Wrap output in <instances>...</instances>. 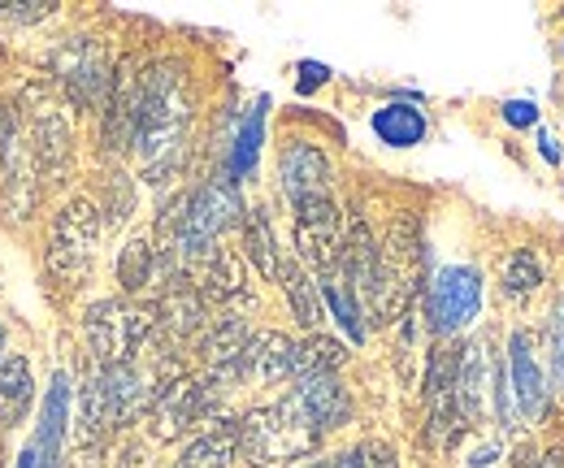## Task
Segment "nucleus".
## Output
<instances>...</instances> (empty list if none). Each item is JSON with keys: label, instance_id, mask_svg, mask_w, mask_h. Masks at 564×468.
<instances>
[{"label": "nucleus", "instance_id": "f257e3e1", "mask_svg": "<svg viewBox=\"0 0 564 468\" xmlns=\"http://www.w3.org/2000/svg\"><path fill=\"white\" fill-rule=\"evenodd\" d=\"M187 122H192V100L183 91V74L174 66H152L148 74H140L135 148L148 165V183H165V174L178 170Z\"/></svg>", "mask_w": 564, "mask_h": 468}, {"label": "nucleus", "instance_id": "f03ea898", "mask_svg": "<svg viewBox=\"0 0 564 468\" xmlns=\"http://www.w3.org/2000/svg\"><path fill=\"white\" fill-rule=\"evenodd\" d=\"M235 447L252 468H300L308 456H317L322 434L304 421L291 395H282L279 403L252 407L235 425Z\"/></svg>", "mask_w": 564, "mask_h": 468}, {"label": "nucleus", "instance_id": "7ed1b4c3", "mask_svg": "<svg viewBox=\"0 0 564 468\" xmlns=\"http://www.w3.org/2000/svg\"><path fill=\"white\" fill-rule=\"evenodd\" d=\"M422 286V243H417V221L400 217L378 248V277L369 291V313L373 322H400L413 304V291Z\"/></svg>", "mask_w": 564, "mask_h": 468}, {"label": "nucleus", "instance_id": "20e7f679", "mask_svg": "<svg viewBox=\"0 0 564 468\" xmlns=\"http://www.w3.org/2000/svg\"><path fill=\"white\" fill-rule=\"evenodd\" d=\"M152 330H156L152 313L140 304H127V300H96L83 313V335H87V347L100 369L131 364Z\"/></svg>", "mask_w": 564, "mask_h": 468}, {"label": "nucleus", "instance_id": "39448f33", "mask_svg": "<svg viewBox=\"0 0 564 468\" xmlns=\"http://www.w3.org/2000/svg\"><path fill=\"white\" fill-rule=\"evenodd\" d=\"M100 235H105L100 204L87 200V196L70 200L57 213L53 235H48V269H53L62 282H78V277L91 269V261H96Z\"/></svg>", "mask_w": 564, "mask_h": 468}, {"label": "nucleus", "instance_id": "423d86ee", "mask_svg": "<svg viewBox=\"0 0 564 468\" xmlns=\"http://www.w3.org/2000/svg\"><path fill=\"white\" fill-rule=\"evenodd\" d=\"M482 308V273L474 265H443L425 286V317L438 338L460 335Z\"/></svg>", "mask_w": 564, "mask_h": 468}, {"label": "nucleus", "instance_id": "0eeeda50", "mask_svg": "<svg viewBox=\"0 0 564 468\" xmlns=\"http://www.w3.org/2000/svg\"><path fill=\"white\" fill-rule=\"evenodd\" d=\"M243 217V200L235 178H213L187 200V226H183V269L196 265L209 248H217V235L230 230Z\"/></svg>", "mask_w": 564, "mask_h": 468}, {"label": "nucleus", "instance_id": "6e6552de", "mask_svg": "<svg viewBox=\"0 0 564 468\" xmlns=\"http://www.w3.org/2000/svg\"><path fill=\"white\" fill-rule=\"evenodd\" d=\"M53 69H57V83L66 87V96H70L74 105L105 109V100L113 91V74H109V57H105L100 40H91V35L66 40L53 53Z\"/></svg>", "mask_w": 564, "mask_h": 468}, {"label": "nucleus", "instance_id": "1a4fd4ad", "mask_svg": "<svg viewBox=\"0 0 564 468\" xmlns=\"http://www.w3.org/2000/svg\"><path fill=\"white\" fill-rule=\"evenodd\" d=\"M217 400V387L209 378H174L161 387V395L148 407V421H152V438L156 443H174L183 438L196 421H205Z\"/></svg>", "mask_w": 564, "mask_h": 468}, {"label": "nucleus", "instance_id": "9d476101", "mask_svg": "<svg viewBox=\"0 0 564 468\" xmlns=\"http://www.w3.org/2000/svg\"><path fill=\"white\" fill-rule=\"evenodd\" d=\"M279 178H282V196L291 200V208L335 196L330 192V178H335L330 156L317 143H304V139H291L279 152Z\"/></svg>", "mask_w": 564, "mask_h": 468}, {"label": "nucleus", "instance_id": "9b49d317", "mask_svg": "<svg viewBox=\"0 0 564 468\" xmlns=\"http://www.w3.org/2000/svg\"><path fill=\"white\" fill-rule=\"evenodd\" d=\"M508 391H512V403L525 421H543L547 407H552V387H547V373L539 369L534 360V342L525 330L508 338Z\"/></svg>", "mask_w": 564, "mask_h": 468}, {"label": "nucleus", "instance_id": "f8f14e48", "mask_svg": "<svg viewBox=\"0 0 564 468\" xmlns=\"http://www.w3.org/2000/svg\"><path fill=\"white\" fill-rule=\"evenodd\" d=\"M291 403L304 412V421L317 434L344 429L352 421V395H348V387L335 373H304V378H295Z\"/></svg>", "mask_w": 564, "mask_h": 468}, {"label": "nucleus", "instance_id": "ddd939ff", "mask_svg": "<svg viewBox=\"0 0 564 468\" xmlns=\"http://www.w3.org/2000/svg\"><path fill=\"white\" fill-rule=\"evenodd\" d=\"M31 156L44 183H66L70 174V122L53 105L31 109Z\"/></svg>", "mask_w": 564, "mask_h": 468}, {"label": "nucleus", "instance_id": "4468645a", "mask_svg": "<svg viewBox=\"0 0 564 468\" xmlns=\"http://www.w3.org/2000/svg\"><path fill=\"white\" fill-rule=\"evenodd\" d=\"M495 378H499V364L487 356V342L460 347V360H456V407H460L465 425L482 421V412L495 403Z\"/></svg>", "mask_w": 564, "mask_h": 468}, {"label": "nucleus", "instance_id": "2eb2a0df", "mask_svg": "<svg viewBox=\"0 0 564 468\" xmlns=\"http://www.w3.org/2000/svg\"><path fill=\"white\" fill-rule=\"evenodd\" d=\"M248 326L239 317H221L213 322L205 338H200V356H205V378L213 387H230L243 378V347H248Z\"/></svg>", "mask_w": 564, "mask_h": 468}, {"label": "nucleus", "instance_id": "dca6fc26", "mask_svg": "<svg viewBox=\"0 0 564 468\" xmlns=\"http://www.w3.org/2000/svg\"><path fill=\"white\" fill-rule=\"evenodd\" d=\"M243 378H252L261 387H279L286 378H295V342L279 330L252 335L243 347Z\"/></svg>", "mask_w": 564, "mask_h": 468}, {"label": "nucleus", "instance_id": "f3484780", "mask_svg": "<svg viewBox=\"0 0 564 468\" xmlns=\"http://www.w3.org/2000/svg\"><path fill=\"white\" fill-rule=\"evenodd\" d=\"M152 322H156V330H165L174 342L192 338L200 326H205V300H200V291H196L192 282H183V277L165 282V291H161V304H156V317H152Z\"/></svg>", "mask_w": 564, "mask_h": 468}, {"label": "nucleus", "instance_id": "a211bd4d", "mask_svg": "<svg viewBox=\"0 0 564 468\" xmlns=\"http://www.w3.org/2000/svg\"><path fill=\"white\" fill-rule=\"evenodd\" d=\"M31 400H35V378H31V360L9 351L0 360V434L13 429L18 421H26L31 412Z\"/></svg>", "mask_w": 564, "mask_h": 468}, {"label": "nucleus", "instance_id": "6ab92c4d", "mask_svg": "<svg viewBox=\"0 0 564 468\" xmlns=\"http://www.w3.org/2000/svg\"><path fill=\"white\" fill-rule=\"evenodd\" d=\"M369 127H373V134H378L387 148H417L425 139V131H430L425 113L417 105H409V100H391V105L373 109Z\"/></svg>", "mask_w": 564, "mask_h": 468}, {"label": "nucleus", "instance_id": "aec40b11", "mask_svg": "<svg viewBox=\"0 0 564 468\" xmlns=\"http://www.w3.org/2000/svg\"><path fill=\"white\" fill-rule=\"evenodd\" d=\"M196 277H200V300H239L243 295V261L230 252V248H209L196 265Z\"/></svg>", "mask_w": 564, "mask_h": 468}, {"label": "nucleus", "instance_id": "412c9836", "mask_svg": "<svg viewBox=\"0 0 564 468\" xmlns=\"http://www.w3.org/2000/svg\"><path fill=\"white\" fill-rule=\"evenodd\" d=\"M279 282H282V291H286V304H291L295 322H300L304 330H317V326H322V291H317V282L308 277V269L300 265V261H286V257H282Z\"/></svg>", "mask_w": 564, "mask_h": 468}, {"label": "nucleus", "instance_id": "4be33fe9", "mask_svg": "<svg viewBox=\"0 0 564 468\" xmlns=\"http://www.w3.org/2000/svg\"><path fill=\"white\" fill-rule=\"evenodd\" d=\"M317 291H322V304L330 308V317L344 326V335L352 338V342H365V322H360V300H356V291L348 286V277L339 273V269H330V273H322L317 277Z\"/></svg>", "mask_w": 564, "mask_h": 468}, {"label": "nucleus", "instance_id": "5701e85b", "mask_svg": "<svg viewBox=\"0 0 564 468\" xmlns=\"http://www.w3.org/2000/svg\"><path fill=\"white\" fill-rule=\"evenodd\" d=\"M243 252H248L252 265L261 269V277L279 282L282 252H279V239H274V226H270L265 208H252V213L243 217Z\"/></svg>", "mask_w": 564, "mask_h": 468}, {"label": "nucleus", "instance_id": "b1692460", "mask_svg": "<svg viewBox=\"0 0 564 468\" xmlns=\"http://www.w3.org/2000/svg\"><path fill=\"white\" fill-rule=\"evenodd\" d=\"M261 139H265V100L239 122L235 143H230V178H248L257 170V156H261Z\"/></svg>", "mask_w": 564, "mask_h": 468}, {"label": "nucleus", "instance_id": "393cba45", "mask_svg": "<svg viewBox=\"0 0 564 468\" xmlns=\"http://www.w3.org/2000/svg\"><path fill=\"white\" fill-rule=\"evenodd\" d=\"M230 451H235V425H221V429H209V434L192 438L183 447V456L174 460V468H226L230 465Z\"/></svg>", "mask_w": 564, "mask_h": 468}, {"label": "nucleus", "instance_id": "a878e982", "mask_svg": "<svg viewBox=\"0 0 564 468\" xmlns=\"http://www.w3.org/2000/svg\"><path fill=\"white\" fill-rule=\"evenodd\" d=\"M348 360V347L339 338L308 335V342H295V378L304 373H335Z\"/></svg>", "mask_w": 564, "mask_h": 468}, {"label": "nucleus", "instance_id": "bb28decb", "mask_svg": "<svg viewBox=\"0 0 564 468\" xmlns=\"http://www.w3.org/2000/svg\"><path fill=\"white\" fill-rule=\"evenodd\" d=\"M499 282H503V295L508 300H525V295H534L539 286H543V269L534 261V252H525V248H517L503 269H499Z\"/></svg>", "mask_w": 564, "mask_h": 468}, {"label": "nucleus", "instance_id": "cd10ccee", "mask_svg": "<svg viewBox=\"0 0 564 468\" xmlns=\"http://www.w3.org/2000/svg\"><path fill=\"white\" fill-rule=\"evenodd\" d=\"M152 273H156V257H152L148 239H131L122 248V257H118V282H122V291L140 295L143 286L152 282Z\"/></svg>", "mask_w": 564, "mask_h": 468}, {"label": "nucleus", "instance_id": "c85d7f7f", "mask_svg": "<svg viewBox=\"0 0 564 468\" xmlns=\"http://www.w3.org/2000/svg\"><path fill=\"white\" fill-rule=\"evenodd\" d=\"M552 382L564 400V295L552 304Z\"/></svg>", "mask_w": 564, "mask_h": 468}, {"label": "nucleus", "instance_id": "c756f323", "mask_svg": "<svg viewBox=\"0 0 564 468\" xmlns=\"http://www.w3.org/2000/svg\"><path fill=\"white\" fill-rule=\"evenodd\" d=\"M53 9H57L53 0H0V18L4 22H40Z\"/></svg>", "mask_w": 564, "mask_h": 468}, {"label": "nucleus", "instance_id": "7c9ffc66", "mask_svg": "<svg viewBox=\"0 0 564 468\" xmlns=\"http://www.w3.org/2000/svg\"><path fill=\"white\" fill-rule=\"evenodd\" d=\"M352 468H400V465H395V451L391 447L360 443V447H352Z\"/></svg>", "mask_w": 564, "mask_h": 468}, {"label": "nucleus", "instance_id": "2f4dec72", "mask_svg": "<svg viewBox=\"0 0 564 468\" xmlns=\"http://www.w3.org/2000/svg\"><path fill=\"white\" fill-rule=\"evenodd\" d=\"M503 122L517 127V131H521V127H534V122H539V109H534L530 100H508V105H503Z\"/></svg>", "mask_w": 564, "mask_h": 468}, {"label": "nucleus", "instance_id": "473e14b6", "mask_svg": "<svg viewBox=\"0 0 564 468\" xmlns=\"http://www.w3.org/2000/svg\"><path fill=\"white\" fill-rule=\"evenodd\" d=\"M326 78H330V69L322 66V62H304V66H300V78H295V91L308 96V91H317Z\"/></svg>", "mask_w": 564, "mask_h": 468}, {"label": "nucleus", "instance_id": "72a5a7b5", "mask_svg": "<svg viewBox=\"0 0 564 468\" xmlns=\"http://www.w3.org/2000/svg\"><path fill=\"white\" fill-rule=\"evenodd\" d=\"M539 152H543V161H552V165H556V161H561V139H556V134H539Z\"/></svg>", "mask_w": 564, "mask_h": 468}, {"label": "nucleus", "instance_id": "f704fd0d", "mask_svg": "<svg viewBox=\"0 0 564 468\" xmlns=\"http://www.w3.org/2000/svg\"><path fill=\"white\" fill-rule=\"evenodd\" d=\"M300 468H352V451H344V456H326V460H308V465Z\"/></svg>", "mask_w": 564, "mask_h": 468}, {"label": "nucleus", "instance_id": "c9c22d12", "mask_svg": "<svg viewBox=\"0 0 564 468\" xmlns=\"http://www.w3.org/2000/svg\"><path fill=\"white\" fill-rule=\"evenodd\" d=\"M4 342H9V330H4V326H0V360H4V356H9V351H4Z\"/></svg>", "mask_w": 564, "mask_h": 468}, {"label": "nucleus", "instance_id": "e433bc0d", "mask_svg": "<svg viewBox=\"0 0 564 468\" xmlns=\"http://www.w3.org/2000/svg\"><path fill=\"white\" fill-rule=\"evenodd\" d=\"M0 468H4V438H0Z\"/></svg>", "mask_w": 564, "mask_h": 468}]
</instances>
